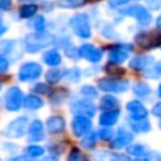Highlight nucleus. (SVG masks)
Instances as JSON below:
<instances>
[{"label":"nucleus","mask_w":161,"mask_h":161,"mask_svg":"<svg viewBox=\"0 0 161 161\" xmlns=\"http://www.w3.org/2000/svg\"><path fill=\"white\" fill-rule=\"evenodd\" d=\"M69 25L78 36L84 38V39L91 36V24H89V19L87 14L84 13L75 14L74 16L70 18Z\"/></svg>","instance_id":"f257e3e1"},{"label":"nucleus","mask_w":161,"mask_h":161,"mask_svg":"<svg viewBox=\"0 0 161 161\" xmlns=\"http://www.w3.org/2000/svg\"><path fill=\"white\" fill-rule=\"evenodd\" d=\"M53 42V36L45 33H36V34H30L25 38V48L30 53H35L45 47H48Z\"/></svg>","instance_id":"f03ea898"},{"label":"nucleus","mask_w":161,"mask_h":161,"mask_svg":"<svg viewBox=\"0 0 161 161\" xmlns=\"http://www.w3.org/2000/svg\"><path fill=\"white\" fill-rule=\"evenodd\" d=\"M121 14L126 15V16L135 18L138 21V24L142 25V26L148 25L151 23V20H152V16H151L150 11L142 5H132V6L121 9Z\"/></svg>","instance_id":"7ed1b4c3"},{"label":"nucleus","mask_w":161,"mask_h":161,"mask_svg":"<svg viewBox=\"0 0 161 161\" xmlns=\"http://www.w3.org/2000/svg\"><path fill=\"white\" fill-rule=\"evenodd\" d=\"M98 87L101 91H104V92L122 93L128 89L130 83L127 80H121L117 78H102L98 82Z\"/></svg>","instance_id":"20e7f679"},{"label":"nucleus","mask_w":161,"mask_h":161,"mask_svg":"<svg viewBox=\"0 0 161 161\" xmlns=\"http://www.w3.org/2000/svg\"><path fill=\"white\" fill-rule=\"evenodd\" d=\"M135 40L141 48L152 49L156 47H161V33H156V31L140 33L135 36Z\"/></svg>","instance_id":"39448f33"},{"label":"nucleus","mask_w":161,"mask_h":161,"mask_svg":"<svg viewBox=\"0 0 161 161\" xmlns=\"http://www.w3.org/2000/svg\"><path fill=\"white\" fill-rule=\"evenodd\" d=\"M42 70H43V69H42L40 64L33 63V62H31V63H26V64H24V65L20 67L18 77H19V79L23 80V82L33 80V79H36V78L40 77Z\"/></svg>","instance_id":"423d86ee"},{"label":"nucleus","mask_w":161,"mask_h":161,"mask_svg":"<svg viewBox=\"0 0 161 161\" xmlns=\"http://www.w3.org/2000/svg\"><path fill=\"white\" fill-rule=\"evenodd\" d=\"M26 118L25 117H19L16 119H14L13 122H10L6 128L4 130V133L8 136V137H11V138H18V137H21L24 133H25V130H26Z\"/></svg>","instance_id":"0eeeda50"},{"label":"nucleus","mask_w":161,"mask_h":161,"mask_svg":"<svg viewBox=\"0 0 161 161\" xmlns=\"http://www.w3.org/2000/svg\"><path fill=\"white\" fill-rule=\"evenodd\" d=\"M5 101H6V108L9 111H18L20 108L21 103L24 102V99H23V92L18 87H11L6 92Z\"/></svg>","instance_id":"6e6552de"},{"label":"nucleus","mask_w":161,"mask_h":161,"mask_svg":"<svg viewBox=\"0 0 161 161\" xmlns=\"http://www.w3.org/2000/svg\"><path fill=\"white\" fill-rule=\"evenodd\" d=\"M131 50H132V47L130 44H119L118 47L113 48L109 52V55H108L109 62L113 64H119V63L125 62L128 58Z\"/></svg>","instance_id":"1a4fd4ad"},{"label":"nucleus","mask_w":161,"mask_h":161,"mask_svg":"<svg viewBox=\"0 0 161 161\" xmlns=\"http://www.w3.org/2000/svg\"><path fill=\"white\" fill-rule=\"evenodd\" d=\"M70 109L77 116L92 117L96 113V106L91 101H75L74 103H72Z\"/></svg>","instance_id":"9d476101"},{"label":"nucleus","mask_w":161,"mask_h":161,"mask_svg":"<svg viewBox=\"0 0 161 161\" xmlns=\"http://www.w3.org/2000/svg\"><path fill=\"white\" fill-rule=\"evenodd\" d=\"M92 128V122L89 117L86 116H75L72 122V130L75 136H83L88 133Z\"/></svg>","instance_id":"9b49d317"},{"label":"nucleus","mask_w":161,"mask_h":161,"mask_svg":"<svg viewBox=\"0 0 161 161\" xmlns=\"http://www.w3.org/2000/svg\"><path fill=\"white\" fill-rule=\"evenodd\" d=\"M126 108L130 113V117L132 121H138V119H145L148 114L146 107L140 102V101H130L126 104Z\"/></svg>","instance_id":"f8f14e48"},{"label":"nucleus","mask_w":161,"mask_h":161,"mask_svg":"<svg viewBox=\"0 0 161 161\" xmlns=\"http://www.w3.org/2000/svg\"><path fill=\"white\" fill-rule=\"evenodd\" d=\"M79 55L84 59H87L88 62H92V63H97L101 60L103 53L101 49L96 48L94 45L92 44H83L80 48H79Z\"/></svg>","instance_id":"ddd939ff"},{"label":"nucleus","mask_w":161,"mask_h":161,"mask_svg":"<svg viewBox=\"0 0 161 161\" xmlns=\"http://www.w3.org/2000/svg\"><path fill=\"white\" fill-rule=\"evenodd\" d=\"M132 140H133V135L130 131H127L125 128H119L116 137L112 141V146L114 148H123V147L128 146L132 142Z\"/></svg>","instance_id":"4468645a"},{"label":"nucleus","mask_w":161,"mask_h":161,"mask_svg":"<svg viewBox=\"0 0 161 161\" xmlns=\"http://www.w3.org/2000/svg\"><path fill=\"white\" fill-rule=\"evenodd\" d=\"M153 63V58L150 55H138L135 57L131 62H130V67L137 72L141 70H147L150 68V65Z\"/></svg>","instance_id":"2eb2a0df"},{"label":"nucleus","mask_w":161,"mask_h":161,"mask_svg":"<svg viewBox=\"0 0 161 161\" xmlns=\"http://www.w3.org/2000/svg\"><path fill=\"white\" fill-rule=\"evenodd\" d=\"M29 140L30 141H40L44 138V128L43 123L38 119L33 121L29 126Z\"/></svg>","instance_id":"dca6fc26"},{"label":"nucleus","mask_w":161,"mask_h":161,"mask_svg":"<svg viewBox=\"0 0 161 161\" xmlns=\"http://www.w3.org/2000/svg\"><path fill=\"white\" fill-rule=\"evenodd\" d=\"M119 117V111L116 109H111V111H106L99 116V125L102 126H112L118 121Z\"/></svg>","instance_id":"f3484780"},{"label":"nucleus","mask_w":161,"mask_h":161,"mask_svg":"<svg viewBox=\"0 0 161 161\" xmlns=\"http://www.w3.org/2000/svg\"><path fill=\"white\" fill-rule=\"evenodd\" d=\"M47 127H48V131L50 133H57V132H62L65 127V121L59 117V116H53L48 119L47 122Z\"/></svg>","instance_id":"a211bd4d"},{"label":"nucleus","mask_w":161,"mask_h":161,"mask_svg":"<svg viewBox=\"0 0 161 161\" xmlns=\"http://www.w3.org/2000/svg\"><path fill=\"white\" fill-rule=\"evenodd\" d=\"M131 127L137 133H145V132H150L151 131V123L146 118L145 119H138V121H132L131 122Z\"/></svg>","instance_id":"6ab92c4d"},{"label":"nucleus","mask_w":161,"mask_h":161,"mask_svg":"<svg viewBox=\"0 0 161 161\" xmlns=\"http://www.w3.org/2000/svg\"><path fill=\"white\" fill-rule=\"evenodd\" d=\"M43 60L48 65H58L60 63L62 58H60V54L57 50H48L47 53H44Z\"/></svg>","instance_id":"aec40b11"},{"label":"nucleus","mask_w":161,"mask_h":161,"mask_svg":"<svg viewBox=\"0 0 161 161\" xmlns=\"http://www.w3.org/2000/svg\"><path fill=\"white\" fill-rule=\"evenodd\" d=\"M24 106L28 109H38V108H40L43 106V101L39 97L34 96V94H29L24 99Z\"/></svg>","instance_id":"412c9836"},{"label":"nucleus","mask_w":161,"mask_h":161,"mask_svg":"<svg viewBox=\"0 0 161 161\" xmlns=\"http://www.w3.org/2000/svg\"><path fill=\"white\" fill-rule=\"evenodd\" d=\"M127 152L130 155H133V156H137V157H143L148 153L147 151V147L141 145V143H135V145H131L127 147Z\"/></svg>","instance_id":"4be33fe9"},{"label":"nucleus","mask_w":161,"mask_h":161,"mask_svg":"<svg viewBox=\"0 0 161 161\" xmlns=\"http://www.w3.org/2000/svg\"><path fill=\"white\" fill-rule=\"evenodd\" d=\"M133 93H135L137 97L143 98V97H147V96L151 93V88H150L148 84H146V83H143V82H138V83H136V84L133 86Z\"/></svg>","instance_id":"5701e85b"},{"label":"nucleus","mask_w":161,"mask_h":161,"mask_svg":"<svg viewBox=\"0 0 161 161\" xmlns=\"http://www.w3.org/2000/svg\"><path fill=\"white\" fill-rule=\"evenodd\" d=\"M117 106V99L113 96H104L101 99V108L104 111H111V109H116Z\"/></svg>","instance_id":"b1692460"},{"label":"nucleus","mask_w":161,"mask_h":161,"mask_svg":"<svg viewBox=\"0 0 161 161\" xmlns=\"http://www.w3.org/2000/svg\"><path fill=\"white\" fill-rule=\"evenodd\" d=\"M38 10V6L34 4H25L19 9V14L21 18H31Z\"/></svg>","instance_id":"393cba45"},{"label":"nucleus","mask_w":161,"mask_h":161,"mask_svg":"<svg viewBox=\"0 0 161 161\" xmlns=\"http://www.w3.org/2000/svg\"><path fill=\"white\" fill-rule=\"evenodd\" d=\"M59 6L67 8V9H75L79 6H83L86 4V0H58Z\"/></svg>","instance_id":"a878e982"},{"label":"nucleus","mask_w":161,"mask_h":161,"mask_svg":"<svg viewBox=\"0 0 161 161\" xmlns=\"http://www.w3.org/2000/svg\"><path fill=\"white\" fill-rule=\"evenodd\" d=\"M65 74V72L63 70H59V69H52L47 73V80L49 83H55L58 80H60V78Z\"/></svg>","instance_id":"bb28decb"},{"label":"nucleus","mask_w":161,"mask_h":161,"mask_svg":"<svg viewBox=\"0 0 161 161\" xmlns=\"http://www.w3.org/2000/svg\"><path fill=\"white\" fill-rule=\"evenodd\" d=\"M80 145L86 148H91L96 145V133L94 132H88L80 141Z\"/></svg>","instance_id":"cd10ccee"},{"label":"nucleus","mask_w":161,"mask_h":161,"mask_svg":"<svg viewBox=\"0 0 161 161\" xmlns=\"http://www.w3.org/2000/svg\"><path fill=\"white\" fill-rule=\"evenodd\" d=\"M26 152L31 157H39L44 153V148L40 146H36V145H31V146L26 147Z\"/></svg>","instance_id":"c85d7f7f"},{"label":"nucleus","mask_w":161,"mask_h":161,"mask_svg":"<svg viewBox=\"0 0 161 161\" xmlns=\"http://www.w3.org/2000/svg\"><path fill=\"white\" fill-rule=\"evenodd\" d=\"M44 26H45V20L43 16H38L34 21V29L38 31V33H42L44 30Z\"/></svg>","instance_id":"c756f323"},{"label":"nucleus","mask_w":161,"mask_h":161,"mask_svg":"<svg viewBox=\"0 0 161 161\" xmlns=\"http://www.w3.org/2000/svg\"><path fill=\"white\" fill-rule=\"evenodd\" d=\"M112 135H113V131H112L111 128H102V130L99 131V137H101L102 140H104V141L111 140Z\"/></svg>","instance_id":"7c9ffc66"},{"label":"nucleus","mask_w":161,"mask_h":161,"mask_svg":"<svg viewBox=\"0 0 161 161\" xmlns=\"http://www.w3.org/2000/svg\"><path fill=\"white\" fill-rule=\"evenodd\" d=\"M67 161H86V158L82 157L80 153L78 152V150L74 148V150L70 152V155L68 156V160H67Z\"/></svg>","instance_id":"2f4dec72"},{"label":"nucleus","mask_w":161,"mask_h":161,"mask_svg":"<svg viewBox=\"0 0 161 161\" xmlns=\"http://www.w3.org/2000/svg\"><path fill=\"white\" fill-rule=\"evenodd\" d=\"M147 6L152 10H160L161 9V0H145Z\"/></svg>","instance_id":"473e14b6"},{"label":"nucleus","mask_w":161,"mask_h":161,"mask_svg":"<svg viewBox=\"0 0 161 161\" xmlns=\"http://www.w3.org/2000/svg\"><path fill=\"white\" fill-rule=\"evenodd\" d=\"M130 1H137V0H109L108 5H109L111 8H118V6L125 5V4L130 3Z\"/></svg>","instance_id":"72a5a7b5"},{"label":"nucleus","mask_w":161,"mask_h":161,"mask_svg":"<svg viewBox=\"0 0 161 161\" xmlns=\"http://www.w3.org/2000/svg\"><path fill=\"white\" fill-rule=\"evenodd\" d=\"M82 93L83 94H86V96H88V97H94L96 94H97V92H96V89L93 88V87H91V86H84L83 88H82Z\"/></svg>","instance_id":"f704fd0d"},{"label":"nucleus","mask_w":161,"mask_h":161,"mask_svg":"<svg viewBox=\"0 0 161 161\" xmlns=\"http://www.w3.org/2000/svg\"><path fill=\"white\" fill-rule=\"evenodd\" d=\"M107 72L111 75H122L125 73V70L122 68H116V67H108L107 68Z\"/></svg>","instance_id":"c9c22d12"},{"label":"nucleus","mask_w":161,"mask_h":161,"mask_svg":"<svg viewBox=\"0 0 161 161\" xmlns=\"http://www.w3.org/2000/svg\"><path fill=\"white\" fill-rule=\"evenodd\" d=\"M111 161H130V158L122 153H113L111 156Z\"/></svg>","instance_id":"e433bc0d"},{"label":"nucleus","mask_w":161,"mask_h":161,"mask_svg":"<svg viewBox=\"0 0 161 161\" xmlns=\"http://www.w3.org/2000/svg\"><path fill=\"white\" fill-rule=\"evenodd\" d=\"M8 67H9L8 59H6L5 57L0 55V72H5V70L8 69Z\"/></svg>","instance_id":"4c0bfd02"},{"label":"nucleus","mask_w":161,"mask_h":161,"mask_svg":"<svg viewBox=\"0 0 161 161\" xmlns=\"http://www.w3.org/2000/svg\"><path fill=\"white\" fill-rule=\"evenodd\" d=\"M152 113L157 117H161V102L156 103L153 107H152Z\"/></svg>","instance_id":"58836bf2"},{"label":"nucleus","mask_w":161,"mask_h":161,"mask_svg":"<svg viewBox=\"0 0 161 161\" xmlns=\"http://www.w3.org/2000/svg\"><path fill=\"white\" fill-rule=\"evenodd\" d=\"M34 91L38 92V93H47L48 87H47L45 84H36V86L34 87Z\"/></svg>","instance_id":"ea45409f"},{"label":"nucleus","mask_w":161,"mask_h":161,"mask_svg":"<svg viewBox=\"0 0 161 161\" xmlns=\"http://www.w3.org/2000/svg\"><path fill=\"white\" fill-rule=\"evenodd\" d=\"M11 3L10 0H0V10H8L10 9Z\"/></svg>","instance_id":"a19ab883"},{"label":"nucleus","mask_w":161,"mask_h":161,"mask_svg":"<svg viewBox=\"0 0 161 161\" xmlns=\"http://www.w3.org/2000/svg\"><path fill=\"white\" fill-rule=\"evenodd\" d=\"M11 161H33V160L29 158V157H26V156H19V157L11 158Z\"/></svg>","instance_id":"79ce46f5"},{"label":"nucleus","mask_w":161,"mask_h":161,"mask_svg":"<svg viewBox=\"0 0 161 161\" xmlns=\"http://www.w3.org/2000/svg\"><path fill=\"white\" fill-rule=\"evenodd\" d=\"M5 31H6V26L4 25V23H3V18H1V15H0V36H1Z\"/></svg>","instance_id":"37998d69"},{"label":"nucleus","mask_w":161,"mask_h":161,"mask_svg":"<svg viewBox=\"0 0 161 161\" xmlns=\"http://www.w3.org/2000/svg\"><path fill=\"white\" fill-rule=\"evenodd\" d=\"M132 161H152L150 157H146V156H143V157H137V158H135V160H132Z\"/></svg>","instance_id":"c03bdc74"},{"label":"nucleus","mask_w":161,"mask_h":161,"mask_svg":"<svg viewBox=\"0 0 161 161\" xmlns=\"http://www.w3.org/2000/svg\"><path fill=\"white\" fill-rule=\"evenodd\" d=\"M156 26H157L158 29H161V15L156 19Z\"/></svg>","instance_id":"a18cd8bd"},{"label":"nucleus","mask_w":161,"mask_h":161,"mask_svg":"<svg viewBox=\"0 0 161 161\" xmlns=\"http://www.w3.org/2000/svg\"><path fill=\"white\" fill-rule=\"evenodd\" d=\"M157 96L161 97V83H160V86H158V88H157Z\"/></svg>","instance_id":"49530a36"},{"label":"nucleus","mask_w":161,"mask_h":161,"mask_svg":"<svg viewBox=\"0 0 161 161\" xmlns=\"http://www.w3.org/2000/svg\"><path fill=\"white\" fill-rule=\"evenodd\" d=\"M20 1H29L30 3V1H36V0H20Z\"/></svg>","instance_id":"de8ad7c7"},{"label":"nucleus","mask_w":161,"mask_h":161,"mask_svg":"<svg viewBox=\"0 0 161 161\" xmlns=\"http://www.w3.org/2000/svg\"><path fill=\"white\" fill-rule=\"evenodd\" d=\"M158 126H160V128H161V121H160V123H158Z\"/></svg>","instance_id":"09e8293b"}]
</instances>
